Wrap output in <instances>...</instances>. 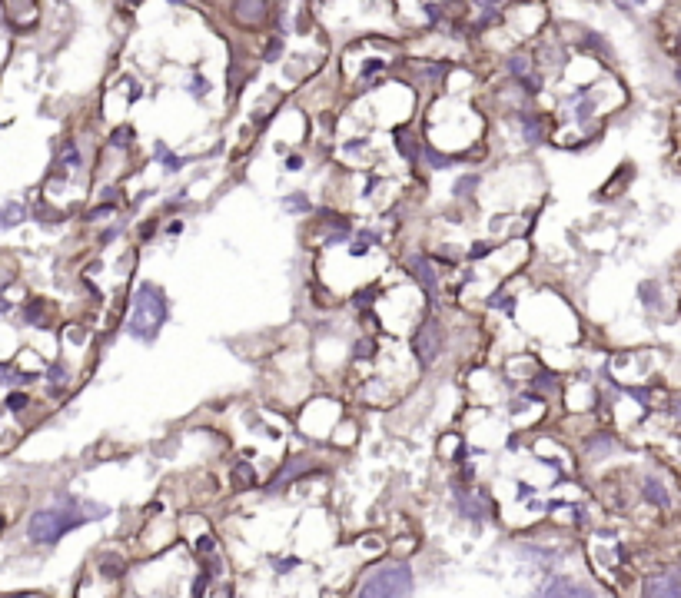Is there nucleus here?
<instances>
[{
  "label": "nucleus",
  "instance_id": "obj_1",
  "mask_svg": "<svg viewBox=\"0 0 681 598\" xmlns=\"http://www.w3.org/2000/svg\"><path fill=\"white\" fill-rule=\"evenodd\" d=\"M103 509L100 505H87L80 499H64L57 505H47V509L34 512V519L27 525V535L34 545H54L60 542L70 529H77V525H84L90 519H100Z\"/></svg>",
  "mask_w": 681,
  "mask_h": 598
},
{
  "label": "nucleus",
  "instance_id": "obj_2",
  "mask_svg": "<svg viewBox=\"0 0 681 598\" xmlns=\"http://www.w3.org/2000/svg\"><path fill=\"white\" fill-rule=\"evenodd\" d=\"M163 319H167V303H163V296L157 286H140L137 299H133V316H130V336L143 339V343H150L153 336L160 333Z\"/></svg>",
  "mask_w": 681,
  "mask_h": 598
},
{
  "label": "nucleus",
  "instance_id": "obj_3",
  "mask_svg": "<svg viewBox=\"0 0 681 598\" xmlns=\"http://www.w3.org/2000/svg\"><path fill=\"white\" fill-rule=\"evenodd\" d=\"M412 592L409 565H383L359 585L356 598H406Z\"/></svg>",
  "mask_w": 681,
  "mask_h": 598
},
{
  "label": "nucleus",
  "instance_id": "obj_4",
  "mask_svg": "<svg viewBox=\"0 0 681 598\" xmlns=\"http://www.w3.org/2000/svg\"><path fill=\"white\" fill-rule=\"evenodd\" d=\"M412 349H416L422 366L436 363V356L442 353V326L436 323V319H426V323L416 329V336H412Z\"/></svg>",
  "mask_w": 681,
  "mask_h": 598
},
{
  "label": "nucleus",
  "instance_id": "obj_5",
  "mask_svg": "<svg viewBox=\"0 0 681 598\" xmlns=\"http://www.w3.org/2000/svg\"><path fill=\"white\" fill-rule=\"evenodd\" d=\"M535 598H598V595L572 579H552Z\"/></svg>",
  "mask_w": 681,
  "mask_h": 598
},
{
  "label": "nucleus",
  "instance_id": "obj_6",
  "mask_svg": "<svg viewBox=\"0 0 681 598\" xmlns=\"http://www.w3.org/2000/svg\"><path fill=\"white\" fill-rule=\"evenodd\" d=\"M409 270H412V276H416V280H419L422 286H426L429 293H436V290H439L436 270H432V266H429L426 256H409Z\"/></svg>",
  "mask_w": 681,
  "mask_h": 598
},
{
  "label": "nucleus",
  "instance_id": "obj_7",
  "mask_svg": "<svg viewBox=\"0 0 681 598\" xmlns=\"http://www.w3.org/2000/svg\"><path fill=\"white\" fill-rule=\"evenodd\" d=\"M648 598H678V579L672 572L658 575L655 582H648Z\"/></svg>",
  "mask_w": 681,
  "mask_h": 598
},
{
  "label": "nucleus",
  "instance_id": "obj_8",
  "mask_svg": "<svg viewBox=\"0 0 681 598\" xmlns=\"http://www.w3.org/2000/svg\"><path fill=\"white\" fill-rule=\"evenodd\" d=\"M266 14V0H236V17L243 20V24H256V20H263Z\"/></svg>",
  "mask_w": 681,
  "mask_h": 598
},
{
  "label": "nucleus",
  "instance_id": "obj_9",
  "mask_svg": "<svg viewBox=\"0 0 681 598\" xmlns=\"http://www.w3.org/2000/svg\"><path fill=\"white\" fill-rule=\"evenodd\" d=\"M24 220V206H14L10 203L4 213H0V226H14V223H20Z\"/></svg>",
  "mask_w": 681,
  "mask_h": 598
},
{
  "label": "nucleus",
  "instance_id": "obj_10",
  "mask_svg": "<svg viewBox=\"0 0 681 598\" xmlns=\"http://www.w3.org/2000/svg\"><path fill=\"white\" fill-rule=\"evenodd\" d=\"M193 94H196V97H200V94H206V80H200V77L193 80Z\"/></svg>",
  "mask_w": 681,
  "mask_h": 598
},
{
  "label": "nucleus",
  "instance_id": "obj_11",
  "mask_svg": "<svg viewBox=\"0 0 681 598\" xmlns=\"http://www.w3.org/2000/svg\"><path fill=\"white\" fill-rule=\"evenodd\" d=\"M476 4H479V7H495L499 0H476Z\"/></svg>",
  "mask_w": 681,
  "mask_h": 598
},
{
  "label": "nucleus",
  "instance_id": "obj_12",
  "mask_svg": "<svg viewBox=\"0 0 681 598\" xmlns=\"http://www.w3.org/2000/svg\"><path fill=\"white\" fill-rule=\"evenodd\" d=\"M170 4H183V0H170Z\"/></svg>",
  "mask_w": 681,
  "mask_h": 598
}]
</instances>
